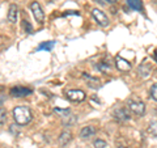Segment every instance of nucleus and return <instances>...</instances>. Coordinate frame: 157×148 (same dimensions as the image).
<instances>
[{"label":"nucleus","instance_id":"1","mask_svg":"<svg viewBox=\"0 0 157 148\" xmlns=\"http://www.w3.org/2000/svg\"><path fill=\"white\" fill-rule=\"evenodd\" d=\"M13 119L18 126H25L32 121V111L28 106H16L13 109Z\"/></svg>","mask_w":157,"mask_h":148},{"label":"nucleus","instance_id":"2","mask_svg":"<svg viewBox=\"0 0 157 148\" xmlns=\"http://www.w3.org/2000/svg\"><path fill=\"white\" fill-rule=\"evenodd\" d=\"M92 16L94 17V20L97 21V24L100 26H104L105 28V26L109 25V22H110L109 21V17H107L102 11H100L98 8H93L92 9Z\"/></svg>","mask_w":157,"mask_h":148},{"label":"nucleus","instance_id":"3","mask_svg":"<svg viewBox=\"0 0 157 148\" xmlns=\"http://www.w3.org/2000/svg\"><path fill=\"white\" fill-rule=\"evenodd\" d=\"M30 9L33 12V16H34V18H36V21L39 22V24H43V21H45V13H43V11H42L41 4H39L38 2H32Z\"/></svg>","mask_w":157,"mask_h":148},{"label":"nucleus","instance_id":"4","mask_svg":"<svg viewBox=\"0 0 157 148\" xmlns=\"http://www.w3.org/2000/svg\"><path fill=\"white\" fill-rule=\"evenodd\" d=\"M67 98L72 102H82L86 98V95L80 89H71L66 93Z\"/></svg>","mask_w":157,"mask_h":148},{"label":"nucleus","instance_id":"5","mask_svg":"<svg viewBox=\"0 0 157 148\" xmlns=\"http://www.w3.org/2000/svg\"><path fill=\"white\" fill-rule=\"evenodd\" d=\"M128 109H130V111L135 113L137 115H143L144 111H145V105H144V102H141V101L130 100L128 101Z\"/></svg>","mask_w":157,"mask_h":148},{"label":"nucleus","instance_id":"6","mask_svg":"<svg viewBox=\"0 0 157 148\" xmlns=\"http://www.w3.org/2000/svg\"><path fill=\"white\" fill-rule=\"evenodd\" d=\"M113 117H114L117 121L124 122L131 118V113H130V109H126V107H117V109L113 111Z\"/></svg>","mask_w":157,"mask_h":148},{"label":"nucleus","instance_id":"7","mask_svg":"<svg viewBox=\"0 0 157 148\" xmlns=\"http://www.w3.org/2000/svg\"><path fill=\"white\" fill-rule=\"evenodd\" d=\"M32 89L30 88H26V87H13L12 89H11V96L12 97H25V96H29V95H32Z\"/></svg>","mask_w":157,"mask_h":148},{"label":"nucleus","instance_id":"8","mask_svg":"<svg viewBox=\"0 0 157 148\" xmlns=\"http://www.w3.org/2000/svg\"><path fill=\"white\" fill-rule=\"evenodd\" d=\"M115 66H117V68L121 72H128V71H131V63L127 62L126 59H123V58L117 56V59H115Z\"/></svg>","mask_w":157,"mask_h":148},{"label":"nucleus","instance_id":"9","mask_svg":"<svg viewBox=\"0 0 157 148\" xmlns=\"http://www.w3.org/2000/svg\"><path fill=\"white\" fill-rule=\"evenodd\" d=\"M17 16H18L17 6H16V4H11V6H9V11H8V16H7L8 21L14 24V22L17 21Z\"/></svg>","mask_w":157,"mask_h":148},{"label":"nucleus","instance_id":"10","mask_svg":"<svg viewBox=\"0 0 157 148\" xmlns=\"http://www.w3.org/2000/svg\"><path fill=\"white\" fill-rule=\"evenodd\" d=\"M96 134V129L93 126H85L82 127L81 131H80V138L81 139H88V138H90Z\"/></svg>","mask_w":157,"mask_h":148},{"label":"nucleus","instance_id":"11","mask_svg":"<svg viewBox=\"0 0 157 148\" xmlns=\"http://www.w3.org/2000/svg\"><path fill=\"white\" fill-rule=\"evenodd\" d=\"M71 139H72V134H71V131H63L62 134H60V136L58 138V142H59V144L60 146H67L68 143L71 142Z\"/></svg>","mask_w":157,"mask_h":148},{"label":"nucleus","instance_id":"12","mask_svg":"<svg viewBox=\"0 0 157 148\" xmlns=\"http://www.w3.org/2000/svg\"><path fill=\"white\" fill-rule=\"evenodd\" d=\"M151 72H152V68H151L149 64H147V63L139 66V68H137V73H139L141 77H144V79L148 77V76L151 75Z\"/></svg>","mask_w":157,"mask_h":148},{"label":"nucleus","instance_id":"13","mask_svg":"<svg viewBox=\"0 0 157 148\" xmlns=\"http://www.w3.org/2000/svg\"><path fill=\"white\" fill-rule=\"evenodd\" d=\"M82 77H84L85 80H86L88 83H89V85H90L92 88H96V89H97V88H100V87H101V83H100V80H97L96 77L88 76L86 73H82Z\"/></svg>","mask_w":157,"mask_h":148},{"label":"nucleus","instance_id":"14","mask_svg":"<svg viewBox=\"0 0 157 148\" xmlns=\"http://www.w3.org/2000/svg\"><path fill=\"white\" fill-rule=\"evenodd\" d=\"M127 4L131 7V9L134 11H141L143 9V4H141V0H127Z\"/></svg>","mask_w":157,"mask_h":148},{"label":"nucleus","instance_id":"15","mask_svg":"<svg viewBox=\"0 0 157 148\" xmlns=\"http://www.w3.org/2000/svg\"><path fill=\"white\" fill-rule=\"evenodd\" d=\"M54 45H55V42H54V41H48V42H42L41 45H39V46L37 47V50H38V51H42V50H47V51H50V50H52Z\"/></svg>","mask_w":157,"mask_h":148},{"label":"nucleus","instance_id":"16","mask_svg":"<svg viewBox=\"0 0 157 148\" xmlns=\"http://www.w3.org/2000/svg\"><path fill=\"white\" fill-rule=\"evenodd\" d=\"M76 121H77V117L76 115H67V117L63 118V125L70 127L72 125H75Z\"/></svg>","mask_w":157,"mask_h":148},{"label":"nucleus","instance_id":"17","mask_svg":"<svg viewBox=\"0 0 157 148\" xmlns=\"http://www.w3.org/2000/svg\"><path fill=\"white\" fill-rule=\"evenodd\" d=\"M97 70H100L101 72H104V73H107V72L111 71V66L110 64H106V63H98Z\"/></svg>","mask_w":157,"mask_h":148},{"label":"nucleus","instance_id":"18","mask_svg":"<svg viewBox=\"0 0 157 148\" xmlns=\"http://www.w3.org/2000/svg\"><path fill=\"white\" fill-rule=\"evenodd\" d=\"M148 132L153 136V138H157V121L156 122H152L149 127H148Z\"/></svg>","mask_w":157,"mask_h":148},{"label":"nucleus","instance_id":"19","mask_svg":"<svg viewBox=\"0 0 157 148\" xmlns=\"http://www.w3.org/2000/svg\"><path fill=\"white\" fill-rule=\"evenodd\" d=\"M54 111L56 113V114H59L60 117H67V115H70V109H58V107H55L54 109Z\"/></svg>","mask_w":157,"mask_h":148},{"label":"nucleus","instance_id":"20","mask_svg":"<svg viewBox=\"0 0 157 148\" xmlns=\"http://www.w3.org/2000/svg\"><path fill=\"white\" fill-rule=\"evenodd\" d=\"M93 146H94V148H106V142L102 139H96L93 142Z\"/></svg>","mask_w":157,"mask_h":148},{"label":"nucleus","instance_id":"21","mask_svg":"<svg viewBox=\"0 0 157 148\" xmlns=\"http://www.w3.org/2000/svg\"><path fill=\"white\" fill-rule=\"evenodd\" d=\"M151 98L152 100H155V101H157V83L153 84L152 88H151Z\"/></svg>","mask_w":157,"mask_h":148},{"label":"nucleus","instance_id":"22","mask_svg":"<svg viewBox=\"0 0 157 148\" xmlns=\"http://www.w3.org/2000/svg\"><path fill=\"white\" fill-rule=\"evenodd\" d=\"M22 25H24V29H25V32H26L28 34H32L33 28H32V25H30V22L26 21V20H24V21H22Z\"/></svg>","mask_w":157,"mask_h":148},{"label":"nucleus","instance_id":"23","mask_svg":"<svg viewBox=\"0 0 157 148\" xmlns=\"http://www.w3.org/2000/svg\"><path fill=\"white\" fill-rule=\"evenodd\" d=\"M7 122V111L4 109H0V125H4Z\"/></svg>","mask_w":157,"mask_h":148},{"label":"nucleus","instance_id":"24","mask_svg":"<svg viewBox=\"0 0 157 148\" xmlns=\"http://www.w3.org/2000/svg\"><path fill=\"white\" fill-rule=\"evenodd\" d=\"M104 3H109V4H114V3H117V0H102Z\"/></svg>","mask_w":157,"mask_h":148},{"label":"nucleus","instance_id":"25","mask_svg":"<svg viewBox=\"0 0 157 148\" xmlns=\"http://www.w3.org/2000/svg\"><path fill=\"white\" fill-rule=\"evenodd\" d=\"M153 59H155V62L157 63V50L155 51V54H153Z\"/></svg>","mask_w":157,"mask_h":148},{"label":"nucleus","instance_id":"26","mask_svg":"<svg viewBox=\"0 0 157 148\" xmlns=\"http://www.w3.org/2000/svg\"><path fill=\"white\" fill-rule=\"evenodd\" d=\"M119 148H127V147H119Z\"/></svg>","mask_w":157,"mask_h":148}]
</instances>
